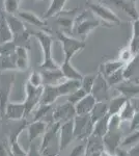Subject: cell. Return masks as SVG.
<instances>
[{
    "label": "cell",
    "instance_id": "obj_1",
    "mask_svg": "<svg viewBox=\"0 0 139 156\" xmlns=\"http://www.w3.org/2000/svg\"><path fill=\"white\" fill-rule=\"evenodd\" d=\"M32 36L37 40L42 48L43 59L41 62V68L44 70H55L59 69L60 66H58L54 62L52 57V46H53V37L47 31L41 30V31H33Z\"/></svg>",
    "mask_w": 139,
    "mask_h": 156
},
{
    "label": "cell",
    "instance_id": "obj_2",
    "mask_svg": "<svg viewBox=\"0 0 139 156\" xmlns=\"http://www.w3.org/2000/svg\"><path fill=\"white\" fill-rule=\"evenodd\" d=\"M99 26H101V22L96 19L95 15L90 11H83L76 17L73 32L80 40L85 41L88 34Z\"/></svg>",
    "mask_w": 139,
    "mask_h": 156
},
{
    "label": "cell",
    "instance_id": "obj_3",
    "mask_svg": "<svg viewBox=\"0 0 139 156\" xmlns=\"http://www.w3.org/2000/svg\"><path fill=\"white\" fill-rule=\"evenodd\" d=\"M86 5L88 6V9L101 22V26H106L108 28H110L113 25L120 24L122 22L120 19L117 17V15L114 12L111 11L109 7L105 5V4L88 0V1H86Z\"/></svg>",
    "mask_w": 139,
    "mask_h": 156
},
{
    "label": "cell",
    "instance_id": "obj_4",
    "mask_svg": "<svg viewBox=\"0 0 139 156\" xmlns=\"http://www.w3.org/2000/svg\"><path fill=\"white\" fill-rule=\"evenodd\" d=\"M56 37L58 41L60 42V44H61V48L64 57V60L71 62V59L74 57L76 53L83 50L85 48V46H86L85 41H82V40L77 39V37H74L68 36L64 31H58L56 34Z\"/></svg>",
    "mask_w": 139,
    "mask_h": 156
},
{
    "label": "cell",
    "instance_id": "obj_5",
    "mask_svg": "<svg viewBox=\"0 0 139 156\" xmlns=\"http://www.w3.org/2000/svg\"><path fill=\"white\" fill-rule=\"evenodd\" d=\"M95 123L90 119V115H77L74 119V135L79 140L87 138L93 132Z\"/></svg>",
    "mask_w": 139,
    "mask_h": 156
},
{
    "label": "cell",
    "instance_id": "obj_6",
    "mask_svg": "<svg viewBox=\"0 0 139 156\" xmlns=\"http://www.w3.org/2000/svg\"><path fill=\"white\" fill-rule=\"evenodd\" d=\"M77 7L73 9H64L57 14L56 23L61 27L62 31L65 34H71L73 32L75 25V19L77 17Z\"/></svg>",
    "mask_w": 139,
    "mask_h": 156
},
{
    "label": "cell",
    "instance_id": "obj_7",
    "mask_svg": "<svg viewBox=\"0 0 139 156\" xmlns=\"http://www.w3.org/2000/svg\"><path fill=\"white\" fill-rule=\"evenodd\" d=\"M109 87L110 85L107 82L106 77L103 76L101 73H98L90 94H92V96L97 99V101L105 102V100L109 99Z\"/></svg>",
    "mask_w": 139,
    "mask_h": 156
},
{
    "label": "cell",
    "instance_id": "obj_8",
    "mask_svg": "<svg viewBox=\"0 0 139 156\" xmlns=\"http://www.w3.org/2000/svg\"><path fill=\"white\" fill-rule=\"evenodd\" d=\"M12 81H14V74L12 75L11 73H9V70L0 74V109L1 110H4V107H6V101Z\"/></svg>",
    "mask_w": 139,
    "mask_h": 156
},
{
    "label": "cell",
    "instance_id": "obj_9",
    "mask_svg": "<svg viewBox=\"0 0 139 156\" xmlns=\"http://www.w3.org/2000/svg\"><path fill=\"white\" fill-rule=\"evenodd\" d=\"M103 144L105 150L112 155H115L116 151L120 149L122 145V131L115 130V131H108L103 136Z\"/></svg>",
    "mask_w": 139,
    "mask_h": 156
},
{
    "label": "cell",
    "instance_id": "obj_10",
    "mask_svg": "<svg viewBox=\"0 0 139 156\" xmlns=\"http://www.w3.org/2000/svg\"><path fill=\"white\" fill-rule=\"evenodd\" d=\"M115 89L128 99L139 96V82L137 79H125L116 85Z\"/></svg>",
    "mask_w": 139,
    "mask_h": 156
},
{
    "label": "cell",
    "instance_id": "obj_11",
    "mask_svg": "<svg viewBox=\"0 0 139 156\" xmlns=\"http://www.w3.org/2000/svg\"><path fill=\"white\" fill-rule=\"evenodd\" d=\"M110 1L113 5L122 9L125 14H127L133 21L139 19L137 3L135 2V0H110Z\"/></svg>",
    "mask_w": 139,
    "mask_h": 156
},
{
    "label": "cell",
    "instance_id": "obj_12",
    "mask_svg": "<svg viewBox=\"0 0 139 156\" xmlns=\"http://www.w3.org/2000/svg\"><path fill=\"white\" fill-rule=\"evenodd\" d=\"M96 103H97V99L92 96V94H87L75 105L76 114H77V115H89L92 112V108L95 107Z\"/></svg>",
    "mask_w": 139,
    "mask_h": 156
},
{
    "label": "cell",
    "instance_id": "obj_13",
    "mask_svg": "<svg viewBox=\"0 0 139 156\" xmlns=\"http://www.w3.org/2000/svg\"><path fill=\"white\" fill-rule=\"evenodd\" d=\"M41 73L43 76V83L46 85H58L67 79L62 74L60 68L55 70H44Z\"/></svg>",
    "mask_w": 139,
    "mask_h": 156
},
{
    "label": "cell",
    "instance_id": "obj_14",
    "mask_svg": "<svg viewBox=\"0 0 139 156\" xmlns=\"http://www.w3.org/2000/svg\"><path fill=\"white\" fill-rule=\"evenodd\" d=\"M17 16L19 17L20 19H22L24 22L26 23H29L33 26L40 27L42 28L44 31H46L45 28L47 27V22L45 19L41 18L40 16H37L36 14H34L33 12L30 11H19V12L17 14Z\"/></svg>",
    "mask_w": 139,
    "mask_h": 156
},
{
    "label": "cell",
    "instance_id": "obj_15",
    "mask_svg": "<svg viewBox=\"0 0 139 156\" xmlns=\"http://www.w3.org/2000/svg\"><path fill=\"white\" fill-rule=\"evenodd\" d=\"M125 65H126L125 62H123L122 60L118 59V58L107 60V62H105L100 65L99 73H101L103 76L107 77V76H109L110 74H112V73L123 69V68L125 67Z\"/></svg>",
    "mask_w": 139,
    "mask_h": 156
},
{
    "label": "cell",
    "instance_id": "obj_16",
    "mask_svg": "<svg viewBox=\"0 0 139 156\" xmlns=\"http://www.w3.org/2000/svg\"><path fill=\"white\" fill-rule=\"evenodd\" d=\"M75 115H77L76 109H75V105L70 102L57 107V109L55 110L54 114H53V117L56 120H64V121L72 120V118H74Z\"/></svg>",
    "mask_w": 139,
    "mask_h": 156
},
{
    "label": "cell",
    "instance_id": "obj_17",
    "mask_svg": "<svg viewBox=\"0 0 139 156\" xmlns=\"http://www.w3.org/2000/svg\"><path fill=\"white\" fill-rule=\"evenodd\" d=\"M27 48L24 47H17L15 52V62H16V68L18 70L25 71L28 69L29 66V54Z\"/></svg>",
    "mask_w": 139,
    "mask_h": 156
},
{
    "label": "cell",
    "instance_id": "obj_18",
    "mask_svg": "<svg viewBox=\"0 0 139 156\" xmlns=\"http://www.w3.org/2000/svg\"><path fill=\"white\" fill-rule=\"evenodd\" d=\"M5 17L7 20V23H9V27H11V29L12 31L14 37L23 34V32H25L27 30V27L24 25V21L22 19H20L18 16H16V15H11V14H6L5 12Z\"/></svg>",
    "mask_w": 139,
    "mask_h": 156
},
{
    "label": "cell",
    "instance_id": "obj_19",
    "mask_svg": "<svg viewBox=\"0 0 139 156\" xmlns=\"http://www.w3.org/2000/svg\"><path fill=\"white\" fill-rule=\"evenodd\" d=\"M14 39V34L9 27L4 12L0 14V44L12 42Z\"/></svg>",
    "mask_w": 139,
    "mask_h": 156
},
{
    "label": "cell",
    "instance_id": "obj_20",
    "mask_svg": "<svg viewBox=\"0 0 139 156\" xmlns=\"http://www.w3.org/2000/svg\"><path fill=\"white\" fill-rule=\"evenodd\" d=\"M60 96L57 85H46L43 90V95L40 103L44 105H51Z\"/></svg>",
    "mask_w": 139,
    "mask_h": 156
},
{
    "label": "cell",
    "instance_id": "obj_21",
    "mask_svg": "<svg viewBox=\"0 0 139 156\" xmlns=\"http://www.w3.org/2000/svg\"><path fill=\"white\" fill-rule=\"evenodd\" d=\"M123 72L125 79H137L135 76L139 74V54L135 55L130 62L125 65Z\"/></svg>",
    "mask_w": 139,
    "mask_h": 156
},
{
    "label": "cell",
    "instance_id": "obj_22",
    "mask_svg": "<svg viewBox=\"0 0 139 156\" xmlns=\"http://www.w3.org/2000/svg\"><path fill=\"white\" fill-rule=\"evenodd\" d=\"M58 90H59L60 96L64 95H71L75 90L81 87V80H75V79H65L60 84L57 85Z\"/></svg>",
    "mask_w": 139,
    "mask_h": 156
},
{
    "label": "cell",
    "instance_id": "obj_23",
    "mask_svg": "<svg viewBox=\"0 0 139 156\" xmlns=\"http://www.w3.org/2000/svg\"><path fill=\"white\" fill-rule=\"evenodd\" d=\"M60 133H61L60 146H61V148L64 149V148H65L70 144L73 138V135H74V121H72V120L67 121V122L62 125Z\"/></svg>",
    "mask_w": 139,
    "mask_h": 156
},
{
    "label": "cell",
    "instance_id": "obj_24",
    "mask_svg": "<svg viewBox=\"0 0 139 156\" xmlns=\"http://www.w3.org/2000/svg\"><path fill=\"white\" fill-rule=\"evenodd\" d=\"M108 115H109V107H108L107 103L104 101H97L95 107L92 108V112L89 114L90 119L93 123L98 122L99 120L103 119Z\"/></svg>",
    "mask_w": 139,
    "mask_h": 156
},
{
    "label": "cell",
    "instance_id": "obj_25",
    "mask_svg": "<svg viewBox=\"0 0 139 156\" xmlns=\"http://www.w3.org/2000/svg\"><path fill=\"white\" fill-rule=\"evenodd\" d=\"M60 70H61L62 74L67 79L82 80L83 78V75L71 64V62H69V60H64L62 62V64L60 65Z\"/></svg>",
    "mask_w": 139,
    "mask_h": 156
},
{
    "label": "cell",
    "instance_id": "obj_26",
    "mask_svg": "<svg viewBox=\"0 0 139 156\" xmlns=\"http://www.w3.org/2000/svg\"><path fill=\"white\" fill-rule=\"evenodd\" d=\"M67 1L68 0H51L49 7L44 14V19H49L51 17L55 16V15L59 14L61 11H64Z\"/></svg>",
    "mask_w": 139,
    "mask_h": 156
},
{
    "label": "cell",
    "instance_id": "obj_27",
    "mask_svg": "<svg viewBox=\"0 0 139 156\" xmlns=\"http://www.w3.org/2000/svg\"><path fill=\"white\" fill-rule=\"evenodd\" d=\"M6 114L9 118L12 119H19L24 114H26V107L25 103H9L6 105Z\"/></svg>",
    "mask_w": 139,
    "mask_h": 156
},
{
    "label": "cell",
    "instance_id": "obj_28",
    "mask_svg": "<svg viewBox=\"0 0 139 156\" xmlns=\"http://www.w3.org/2000/svg\"><path fill=\"white\" fill-rule=\"evenodd\" d=\"M128 98L123 95H118L114 98L110 100L109 104H108V107H109V115H116L120 114L122 108L123 107V105L126 104V102L128 101Z\"/></svg>",
    "mask_w": 139,
    "mask_h": 156
},
{
    "label": "cell",
    "instance_id": "obj_29",
    "mask_svg": "<svg viewBox=\"0 0 139 156\" xmlns=\"http://www.w3.org/2000/svg\"><path fill=\"white\" fill-rule=\"evenodd\" d=\"M129 47L134 55L139 54V19L133 21L132 37H131Z\"/></svg>",
    "mask_w": 139,
    "mask_h": 156
},
{
    "label": "cell",
    "instance_id": "obj_30",
    "mask_svg": "<svg viewBox=\"0 0 139 156\" xmlns=\"http://www.w3.org/2000/svg\"><path fill=\"white\" fill-rule=\"evenodd\" d=\"M108 119H109V115L104 117L103 119L99 120L98 122L95 123V127H93L92 134L98 135V136L103 137L104 135L109 131V127H108Z\"/></svg>",
    "mask_w": 139,
    "mask_h": 156
},
{
    "label": "cell",
    "instance_id": "obj_31",
    "mask_svg": "<svg viewBox=\"0 0 139 156\" xmlns=\"http://www.w3.org/2000/svg\"><path fill=\"white\" fill-rule=\"evenodd\" d=\"M135 114H136L135 108H134L131 100L129 99L128 101L126 102V104L123 105V107L122 108V110H120V112L118 115H120V119L123 121H131Z\"/></svg>",
    "mask_w": 139,
    "mask_h": 156
},
{
    "label": "cell",
    "instance_id": "obj_32",
    "mask_svg": "<svg viewBox=\"0 0 139 156\" xmlns=\"http://www.w3.org/2000/svg\"><path fill=\"white\" fill-rule=\"evenodd\" d=\"M22 2V0H4L3 2V7L4 12L6 14L11 15H17L19 12V7L20 3Z\"/></svg>",
    "mask_w": 139,
    "mask_h": 156
},
{
    "label": "cell",
    "instance_id": "obj_33",
    "mask_svg": "<svg viewBox=\"0 0 139 156\" xmlns=\"http://www.w3.org/2000/svg\"><path fill=\"white\" fill-rule=\"evenodd\" d=\"M96 77L97 75L95 74H88L86 76H83L82 80H81V87L83 90H85V92L90 94L92 90L93 84H95L96 81Z\"/></svg>",
    "mask_w": 139,
    "mask_h": 156
},
{
    "label": "cell",
    "instance_id": "obj_34",
    "mask_svg": "<svg viewBox=\"0 0 139 156\" xmlns=\"http://www.w3.org/2000/svg\"><path fill=\"white\" fill-rule=\"evenodd\" d=\"M123 69L118 70V71L112 73V74H110L109 76L106 77V79H107V82L109 83L110 87L120 84V82H123V80H125V76H123Z\"/></svg>",
    "mask_w": 139,
    "mask_h": 156
},
{
    "label": "cell",
    "instance_id": "obj_35",
    "mask_svg": "<svg viewBox=\"0 0 139 156\" xmlns=\"http://www.w3.org/2000/svg\"><path fill=\"white\" fill-rule=\"evenodd\" d=\"M139 142V130L138 131H131L127 137L122 140L120 147H133Z\"/></svg>",
    "mask_w": 139,
    "mask_h": 156
},
{
    "label": "cell",
    "instance_id": "obj_36",
    "mask_svg": "<svg viewBox=\"0 0 139 156\" xmlns=\"http://www.w3.org/2000/svg\"><path fill=\"white\" fill-rule=\"evenodd\" d=\"M122 122H123V120L120 119V115L118 114L109 115V119H108V127H109V131L120 130Z\"/></svg>",
    "mask_w": 139,
    "mask_h": 156
},
{
    "label": "cell",
    "instance_id": "obj_37",
    "mask_svg": "<svg viewBox=\"0 0 139 156\" xmlns=\"http://www.w3.org/2000/svg\"><path fill=\"white\" fill-rule=\"evenodd\" d=\"M87 94L88 93L85 92V90H83L82 87H80V89H78L77 90H75L74 93H72L71 95H69V97H68V102L76 105L80 100L83 99V98L86 96Z\"/></svg>",
    "mask_w": 139,
    "mask_h": 156
},
{
    "label": "cell",
    "instance_id": "obj_38",
    "mask_svg": "<svg viewBox=\"0 0 139 156\" xmlns=\"http://www.w3.org/2000/svg\"><path fill=\"white\" fill-rule=\"evenodd\" d=\"M134 56H135V55L133 54V52L131 51L130 47L128 46V47H126V48H123V49L120 50V55H118L117 58L120 59L123 62H125V64H127V62H130V60L132 59Z\"/></svg>",
    "mask_w": 139,
    "mask_h": 156
},
{
    "label": "cell",
    "instance_id": "obj_39",
    "mask_svg": "<svg viewBox=\"0 0 139 156\" xmlns=\"http://www.w3.org/2000/svg\"><path fill=\"white\" fill-rule=\"evenodd\" d=\"M28 82L30 84L34 85V87H42V83H43L42 73L37 72V71H33L30 74Z\"/></svg>",
    "mask_w": 139,
    "mask_h": 156
},
{
    "label": "cell",
    "instance_id": "obj_40",
    "mask_svg": "<svg viewBox=\"0 0 139 156\" xmlns=\"http://www.w3.org/2000/svg\"><path fill=\"white\" fill-rule=\"evenodd\" d=\"M139 130V112H136L131 120L130 131H138Z\"/></svg>",
    "mask_w": 139,
    "mask_h": 156
},
{
    "label": "cell",
    "instance_id": "obj_41",
    "mask_svg": "<svg viewBox=\"0 0 139 156\" xmlns=\"http://www.w3.org/2000/svg\"><path fill=\"white\" fill-rule=\"evenodd\" d=\"M83 153H84V147L83 146H78L73 150V152L71 153L70 156H82Z\"/></svg>",
    "mask_w": 139,
    "mask_h": 156
},
{
    "label": "cell",
    "instance_id": "obj_42",
    "mask_svg": "<svg viewBox=\"0 0 139 156\" xmlns=\"http://www.w3.org/2000/svg\"><path fill=\"white\" fill-rule=\"evenodd\" d=\"M129 156H139V146H133L128 150Z\"/></svg>",
    "mask_w": 139,
    "mask_h": 156
},
{
    "label": "cell",
    "instance_id": "obj_43",
    "mask_svg": "<svg viewBox=\"0 0 139 156\" xmlns=\"http://www.w3.org/2000/svg\"><path fill=\"white\" fill-rule=\"evenodd\" d=\"M130 100H131V102H132L134 108H135L136 112H139V96L132 98V99H130Z\"/></svg>",
    "mask_w": 139,
    "mask_h": 156
},
{
    "label": "cell",
    "instance_id": "obj_44",
    "mask_svg": "<svg viewBox=\"0 0 139 156\" xmlns=\"http://www.w3.org/2000/svg\"><path fill=\"white\" fill-rule=\"evenodd\" d=\"M115 156H129L128 155V151L123 150V149H118L116 151Z\"/></svg>",
    "mask_w": 139,
    "mask_h": 156
},
{
    "label": "cell",
    "instance_id": "obj_45",
    "mask_svg": "<svg viewBox=\"0 0 139 156\" xmlns=\"http://www.w3.org/2000/svg\"><path fill=\"white\" fill-rule=\"evenodd\" d=\"M101 156H115V155L110 154V153H108L107 151H102V153H101Z\"/></svg>",
    "mask_w": 139,
    "mask_h": 156
},
{
    "label": "cell",
    "instance_id": "obj_46",
    "mask_svg": "<svg viewBox=\"0 0 139 156\" xmlns=\"http://www.w3.org/2000/svg\"><path fill=\"white\" fill-rule=\"evenodd\" d=\"M137 9H138V12H139V0H137Z\"/></svg>",
    "mask_w": 139,
    "mask_h": 156
},
{
    "label": "cell",
    "instance_id": "obj_47",
    "mask_svg": "<svg viewBox=\"0 0 139 156\" xmlns=\"http://www.w3.org/2000/svg\"><path fill=\"white\" fill-rule=\"evenodd\" d=\"M32 1H36V0H32Z\"/></svg>",
    "mask_w": 139,
    "mask_h": 156
}]
</instances>
